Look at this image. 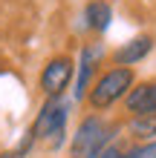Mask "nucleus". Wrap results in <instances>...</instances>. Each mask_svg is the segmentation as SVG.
Returning a JSON list of instances; mask_svg holds the SVG:
<instances>
[{"label":"nucleus","mask_w":156,"mask_h":158,"mask_svg":"<svg viewBox=\"0 0 156 158\" xmlns=\"http://www.w3.org/2000/svg\"><path fill=\"white\" fill-rule=\"evenodd\" d=\"M133 83H136V72L130 66H110L98 72V78L93 81V86L87 92V106L93 112H104V109L116 106L118 101L127 98Z\"/></svg>","instance_id":"obj_1"},{"label":"nucleus","mask_w":156,"mask_h":158,"mask_svg":"<svg viewBox=\"0 0 156 158\" xmlns=\"http://www.w3.org/2000/svg\"><path fill=\"white\" fill-rule=\"evenodd\" d=\"M116 138H118V124H110L98 112H93L75 127V135L69 141V158H96Z\"/></svg>","instance_id":"obj_2"},{"label":"nucleus","mask_w":156,"mask_h":158,"mask_svg":"<svg viewBox=\"0 0 156 158\" xmlns=\"http://www.w3.org/2000/svg\"><path fill=\"white\" fill-rule=\"evenodd\" d=\"M67 121H69V101L64 95H55L43 101V106L38 109V115L26 132L35 141H47L49 150H58L67 138Z\"/></svg>","instance_id":"obj_3"},{"label":"nucleus","mask_w":156,"mask_h":158,"mask_svg":"<svg viewBox=\"0 0 156 158\" xmlns=\"http://www.w3.org/2000/svg\"><path fill=\"white\" fill-rule=\"evenodd\" d=\"M75 81V60L69 55H55V58L47 60V66L41 69V92L47 98H55V95H64L69 89V83Z\"/></svg>","instance_id":"obj_4"},{"label":"nucleus","mask_w":156,"mask_h":158,"mask_svg":"<svg viewBox=\"0 0 156 158\" xmlns=\"http://www.w3.org/2000/svg\"><path fill=\"white\" fill-rule=\"evenodd\" d=\"M104 60V46L101 43H84L81 46V55H78V63H75V89H72V98L78 101H87V92L93 86V81L98 78V66Z\"/></svg>","instance_id":"obj_5"},{"label":"nucleus","mask_w":156,"mask_h":158,"mask_svg":"<svg viewBox=\"0 0 156 158\" xmlns=\"http://www.w3.org/2000/svg\"><path fill=\"white\" fill-rule=\"evenodd\" d=\"M153 46H156L153 35H136V38H130L113 52V66H130L133 69L136 63H142L153 52Z\"/></svg>","instance_id":"obj_6"},{"label":"nucleus","mask_w":156,"mask_h":158,"mask_svg":"<svg viewBox=\"0 0 156 158\" xmlns=\"http://www.w3.org/2000/svg\"><path fill=\"white\" fill-rule=\"evenodd\" d=\"M127 115H139V112H156V81H142L133 83V89L127 92V98L122 101Z\"/></svg>","instance_id":"obj_7"},{"label":"nucleus","mask_w":156,"mask_h":158,"mask_svg":"<svg viewBox=\"0 0 156 158\" xmlns=\"http://www.w3.org/2000/svg\"><path fill=\"white\" fill-rule=\"evenodd\" d=\"M81 20H84V29L96 32V35H104L110 29V23H113V6L107 0H90L84 6Z\"/></svg>","instance_id":"obj_8"},{"label":"nucleus","mask_w":156,"mask_h":158,"mask_svg":"<svg viewBox=\"0 0 156 158\" xmlns=\"http://www.w3.org/2000/svg\"><path fill=\"white\" fill-rule=\"evenodd\" d=\"M127 135L136 144L142 141H153L156 138V112H139L127 118Z\"/></svg>","instance_id":"obj_9"},{"label":"nucleus","mask_w":156,"mask_h":158,"mask_svg":"<svg viewBox=\"0 0 156 158\" xmlns=\"http://www.w3.org/2000/svg\"><path fill=\"white\" fill-rule=\"evenodd\" d=\"M124 150H127V147H122V144H110V147H104V150L101 152H98L96 158H124Z\"/></svg>","instance_id":"obj_10"},{"label":"nucleus","mask_w":156,"mask_h":158,"mask_svg":"<svg viewBox=\"0 0 156 158\" xmlns=\"http://www.w3.org/2000/svg\"><path fill=\"white\" fill-rule=\"evenodd\" d=\"M0 158H17V152H15V150H9V152H0Z\"/></svg>","instance_id":"obj_11"},{"label":"nucleus","mask_w":156,"mask_h":158,"mask_svg":"<svg viewBox=\"0 0 156 158\" xmlns=\"http://www.w3.org/2000/svg\"><path fill=\"white\" fill-rule=\"evenodd\" d=\"M6 72H9V66H6V60L0 58V75H6Z\"/></svg>","instance_id":"obj_12"}]
</instances>
